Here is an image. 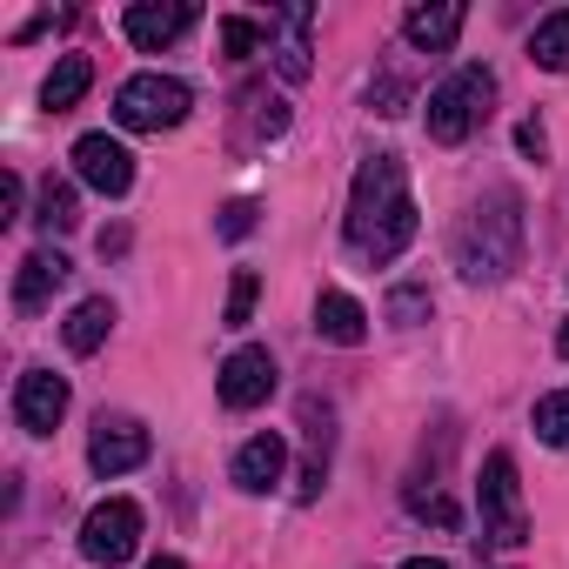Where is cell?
<instances>
[{
	"instance_id": "6da1fadb",
	"label": "cell",
	"mask_w": 569,
	"mask_h": 569,
	"mask_svg": "<svg viewBox=\"0 0 569 569\" xmlns=\"http://www.w3.org/2000/svg\"><path fill=\"white\" fill-rule=\"evenodd\" d=\"M349 241L376 261V268H389L409 241H416V228H422V214H416V201H409V174H402V154H369L362 161V174H356V188H349Z\"/></svg>"
},
{
	"instance_id": "7a4b0ae2",
	"label": "cell",
	"mask_w": 569,
	"mask_h": 569,
	"mask_svg": "<svg viewBox=\"0 0 569 569\" xmlns=\"http://www.w3.org/2000/svg\"><path fill=\"white\" fill-rule=\"evenodd\" d=\"M516 261H522V208H516V194H489L456 228V268L469 281H502Z\"/></svg>"
},
{
	"instance_id": "3957f363",
	"label": "cell",
	"mask_w": 569,
	"mask_h": 569,
	"mask_svg": "<svg viewBox=\"0 0 569 569\" xmlns=\"http://www.w3.org/2000/svg\"><path fill=\"white\" fill-rule=\"evenodd\" d=\"M489 101H496V74H489V68H462V74H449V81L429 94V108H422L429 141L462 148V141L489 121Z\"/></svg>"
},
{
	"instance_id": "277c9868",
	"label": "cell",
	"mask_w": 569,
	"mask_h": 569,
	"mask_svg": "<svg viewBox=\"0 0 569 569\" xmlns=\"http://www.w3.org/2000/svg\"><path fill=\"white\" fill-rule=\"evenodd\" d=\"M476 509H482V542H496V549L529 542V509H522V482H516L509 449H489L482 482H476Z\"/></svg>"
},
{
	"instance_id": "5b68a950",
	"label": "cell",
	"mask_w": 569,
	"mask_h": 569,
	"mask_svg": "<svg viewBox=\"0 0 569 569\" xmlns=\"http://www.w3.org/2000/svg\"><path fill=\"white\" fill-rule=\"evenodd\" d=\"M188 108H194V94H188V81H174V74H128L121 94H114V121H121L128 134L181 128Z\"/></svg>"
},
{
	"instance_id": "8992f818",
	"label": "cell",
	"mask_w": 569,
	"mask_h": 569,
	"mask_svg": "<svg viewBox=\"0 0 569 569\" xmlns=\"http://www.w3.org/2000/svg\"><path fill=\"white\" fill-rule=\"evenodd\" d=\"M134 549H141V502H134V496L94 502L88 522H81V556H88L94 569H121Z\"/></svg>"
},
{
	"instance_id": "52a82bcc",
	"label": "cell",
	"mask_w": 569,
	"mask_h": 569,
	"mask_svg": "<svg viewBox=\"0 0 569 569\" xmlns=\"http://www.w3.org/2000/svg\"><path fill=\"white\" fill-rule=\"evenodd\" d=\"M214 389H221V409H234V416H248V409H261L268 396H274V356L268 349H234L228 362H221V376H214Z\"/></svg>"
},
{
	"instance_id": "ba28073f",
	"label": "cell",
	"mask_w": 569,
	"mask_h": 569,
	"mask_svg": "<svg viewBox=\"0 0 569 569\" xmlns=\"http://www.w3.org/2000/svg\"><path fill=\"white\" fill-rule=\"evenodd\" d=\"M74 174H81L94 194L121 201V194L134 188V154H128L114 134H81V141H74Z\"/></svg>"
},
{
	"instance_id": "9c48e42d",
	"label": "cell",
	"mask_w": 569,
	"mask_h": 569,
	"mask_svg": "<svg viewBox=\"0 0 569 569\" xmlns=\"http://www.w3.org/2000/svg\"><path fill=\"white\" fill-rule=\"evenodd\" d=\"M61 416H68V376H54V369H21V382H14V422H21L28 436H54Z\"/></svg>"
},
{
	"instance_id": "30bf717a",
	"label": "cell",
	"mask_w": 569,
	"mask_h": 569,
	"mask_svg": "<svg viewBox=\"0 0 569 569\" xmlns=\"http://www.w3.org/2000/svg\"><path fill=\"white\" fill-rule=\"evenodd\" d=\"M148 429L134 422V416H101L94 422V436H88V462H94V476H128V469H141L148 462Z\"/></svg>"
},
{
	"instance_id": "8fae6325",
	"label": "cell",
	"mask_w": 569,
	"mask_h": 569,
	"mask_svg": "<svg viewBox=\"0 0 569 569\" xmlns=\"http://www.w3.org/2000/svg\"><path fill=\"white\" fill-rule=\"evenodd\" d=\"M68 274H74V268H68V254H61V248H34V254L14 268V316H41Z\"/></svg>"
},
{
	"instance_id": "7c38bea8",
	"label": "cell",
	"mask_w": 569,
	"mask_h": 569,
	"mask_svg": "<svg viewBox=\"0 0 569 569\" xmlns=\"http://www.w3.org/2000/svg\"><path fill=\"white\" fill-rule=\"evenodd\" d=\"M281 469H289V442H281L274 429H261V436H248L241 449H234V489H248V496H268L274 482H281Z\"/></svg>"
},
{
	"instance_id": "4fadbf2b",
	"label": "cell",
	"mask_w": 569,
	"mask_h": 569,
	"mask_svg": "<svg viewBox=\"0 0 569 569\" xmlns=\"http://www.w3.org/2000/svg\"><path fill=\"white\" fill-rule=\"evenodd\" d=\"M121 28H128V41L141 54H161V48H174L194 28V8H154V0H134V8L121 14Z\"/></svg>"
},
{
	"instance_id": "5bb4252c",
	"label": "cell",
	"mask_w": 569,
	"mask_h": 569,
	"mask_svg": "<svg viewBox=\"0 0 569 569\" xmlns=\"http://www.w3.org/2000/svg\"><path fill=\"white\" fill-rule=\"evenodd\" d=\"M462 21H469L462 0H436V8H409V14H402V34H409V48H422V54H449L456 34H462Z\"/></svg>"
},
{
	"instance_id": "9a60e30c",
	"label": "cell",
	"mask_w": 569,
	"mask_h": 569,
	"mask_svg": "<svg viewBox=\"0 0 569 569\" xmlns=\"http://www.w3.org/2000/svg\"><path fill=\"white\" fill-rule=\"evenodd\" d=\"M316 336L336 342V349H362L369 342V309L356 296H342V289H322L316 296Z\"/></svg>"
},
{
	"instance_id": "2e32d148",
	"label": "cell",
	"mask_w": 569,
	"mask_h": 569,
	"mask_svg": "<svg viewBox=\"0 0 569 569\" xmlns=\"http://www.w3.org/2000/svg\"><path fill=\"white\" fill-rule=\"evenodd\" d=\"M274 28H281V48H274V68H281V81H309V34H316V8H281L274 14Z\"/></svg>"
},
{
	"instance_id": "e0dca14e",
	"label": "cell",
	"mask_w": 569,
	"mask_h": 569,
	"mask_svg": "<svg viewBox=\"0 0 569 569\" xmlns=\"http://www.w3.org/2000/svg\"><path fill=\"white\" fill-rule=\"evenodd\" d=\"M108 336H114V302H108V296H88V302H74V316L61 322V342H68V356H94Z\"/></svg>"
},
{
	"instance_id": "ac0fdd59",
	"label": "cell",
	"mask_w": 569,
	"mask_h": 569,
	"mask_svg": "<svg viewBox=\"0 0 569 569\" xmlns=\"http://www.w3.org/2000/svg\"><path fill=\"white\" fill-rule=\"evenodd\" d=\"M88 88H94V61L88 54H61L54 74H48V88H41V108L48 114H68V108H81Z\"/></svg>"
},
{
	"instance_id": "d6986e66",
	"label": "cell",
	"mask_w": 569,
	"mask_h": 569,
	"mask_svg": "<svg viewBox=\"0 0 569 569\" xmlns=\"http://www.w3.org/2000/svg\"><path fill=\"white\" fill-rule=\"evenodd\" d=\"M529 61H536L542 74H569V8H556V14L536 21V34H529Z\"/></svg>"
},
{
	"instance_id": "ffe728a7",
	"label": "cell",
	"mask_w": 569,
	"mask_h": 569,
	"mask_svg": "<svg viewBox=\"0 0 569 569\" xmlns=\"http://www.w3.org/2000/svg\"><path fill=\"white\" fill-rule=\"evenodd\" d=\"M34 221H41L48 234H68V228L81 221V201H74V188H68V181H48V188H41V208H34Z\"/></svg>"
},
{
	"instance_id": "44dd1931",
	"label": "cell",
	"mask_w": 569,
	"mask_h": 569,
	"mask_svg": "<svg viewBox=\"0 0 569 569\" xmlns=\"http://www.w3.org/2000/svg\"><path fill=\"white\" fill-rule=\"evenodd\" d=\"M536 442H549V449H569V389H549L542 402H536Z\"/></svg>"
},
{
	"instance_id": "7402d4cb",
	"label": "cell",
	"mask_w": 569,
	"mask_h": 569,
	"mask_svg": "<svg viewBox=\"0 0 569 569\" xmlns=\"http://www.w3.org/2000/svg\"><path fill=\"white\" fill-rule=\"evenodd\" d=\"M254 296H261V274H254V268H234V281H228V309H221V329H248Z\"/></svg>"
},
{
	"instance_id": "603a6c76",
	"label": "cell",
	"mask_w": 569,
	"mask_h": 569,
	"mask_svg": "<svg viewBox=\"0 0 569 569\" xmlns=\"http://www.w3.org/2000/svg\"><path fill=\"white\" fill-rule=\"evenodd\" d=\"M254 48H261V28L241 21V14H228V21H221V54H228V61H248Z\"/></svg>"
},
{
	"instance_id": "cb8c5ba5",
	"label": "cell",
	"mask_w": 569,
	"mask_h": 569,
	"mask_svg": "<svg viewBox=\"0 0 569 569\" xmlns=\"http://www.w3.org/2000/svg\"><path fill=\"white\" fill-rule=\"evenodd\" d=\"M389 322H396V329L429 322V289H396V296H389Z\"/></svg>"
},
{
	"instance_id": "d4e9b609",
	"label": "cell",
	"mask_w": 569,
	"mask_h": 569,
	"mask_svg": "<svg viewBox=\"0 0 569 569\" xmlns=\"http://www.w3.org/2000/svg\"><path fill=\"white\" fill-rule=\"evenodd\" d=\"M214 228H221V234H228V241H241V234H248V228H254V201H228V208H221V221H214Z\"/></svg>"
},
{
	"instance_id": "484cf974",
	"label": "cell",
	"mask_w": 569,
	"mask_h": 569,
	"mask_svg": "<svg viewBox=\"0 0 569 569\" xmlns=\"http://www.w3.org/2000/svg\"><path fill=\"white\" fill-rule=\"evenodd\" d=\"M21 194H28L21 174H0V221H14V214H21Z\"/></svg>"
},
{
	"instance_id": "4316f807",
	"label": "cell",
	"mask_w": 569,
	"mask_h": 569,
	"mask_svg": "<svg viewBox=\"0 0 569 569\" xmlns=\"http://www.w3.org/2000/svg\"><path fill=\"white\" fill-rule=\"evenodd\" d=\"M516 141H522V154H542V148H549V141H542V121H522Z\"/></svg>"
},
{
	"instance_id": "83f0119b",
	"label": "cell",
	"mask_w": 569,
	"mask_h": 569,
	"mask_svg": "<svg viewBox=\"0 0 569 569\" xmlns=\"http://www.w3.org/2000/svg\"><path fill=\"white\" fill-rule=\"evenodd\" d=\"M402 569H449V562H442V556H409Z\"/></svg>"
},
{
	"instance_id": "f1b7e54d",
	"label": "cell",
	"mask_w": 569,
	"mask_h": 569,
	"mask_svg": "<svg viewBox=\"0 0 569 569\" xmlns=\"http://www.w3.org/2000/svg\"><path fill=\"white\" fill-rule=\"evenodd\" d=\"M148 569H188V562H181V556H154Z\"/></svg>"
},
{
	"instance_id": "f546056e",
	"label": "cell",
	"mask_w": 569,
	"mask_h": 569,
	"mask_svg": "<svg viewBox=\"0 0 569 569\" xmlns=\"http://www.w3.org/2000/svg\"><path fill=\"white\" fill-rule=\"evenodd\" d=\"M556 356H562V362H569V322H562V329H556Z\"/></svg>"
}]
</instances>
